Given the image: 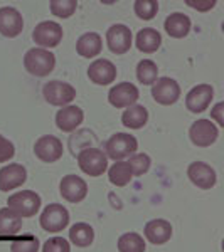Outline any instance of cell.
Here are the masks:
<instances>
[{"label": "cell", "mask_w": 224, "mask_h": 252, "mask_svg": "<svg viewBox=\"0 0 224 252\" xmlns=\"http://www.w3.org/2000/svg\"><path fill=\"white\" fill-rule=\"evenodd\" d=\"M24 66H26L27 72H31L32 76L46 78V76H49L54 71L56 58L47 49L34 47V49H29V51L26 52V56H24Z\"/></svg>", "instance_id": "obj_1"}, {"label": "cell", "mask_w": 224, "mask_h": 252, "mask_svg": "<svg viewBox=\"0 0 224 252\" xmlns=\"http://www.w3.org/2000/svg\"><path fill=\"white\" fill-rule=\"evenodd\" d=\"M137 148H138V141L135 136L130 135V133H116L105 145V150H107L105 155L115 161H120L127 157L135 155Z\"/></svg>", "instance_id": "obj_2"}, {"label": "cell", "mask_w": 224, "mask_h": 252, "mask_svg": "<svg viewBox=\"0 0 224 252\" xmlns=\"http://www.w3.org/2000/svg\"><path fill=\"white\" fill-rule=\"evenodd\" d=\"M78 165L89 177H100L108 170V157L100 148H86L78 153Z\"/></svg>", "instance_id": "obj_3"}, {"label": "cell", "mask_w": 224, "mask_h": 252, "mask_svg": "<svg viewBox=\"0 0 224 252\" xmlns=\"http://www.w3.org/2000/svg\"><path fill=\"white\" fill-rule=\"evenodd\" d=\"M44 99L52 106H68L75 101L76 89L69 83H63V81H49L42 88Z\"/></svg>", "instance_id": "obj_4"}, {"label": "cell", "mask_w": 224, "mask_h": 252, "mask_svg": "<svg viewBox=\"0 0 224 252\" xmlns=\"http://www.w3.org/2000/svg\"><path fill=\"white\" fill-rule=\"evenodd\" d=\"M9 209L14 210L20 217H34L40 209V197L32 190H22L9 197Z\"/></svg>", "instance_id": "obj_5"}, {"label": "cell", "mask_w": 224, "mask_h": 252, "mask_svg": "<svg viewBox=\"0 0 224 252\" xmlns=\"http://www.w3.org/2000/svg\"><path fill=\"white\" fill-rule=\"evenodd\" d=\"M39 223L46 232H61L69 223V212L61 204H49L42 210Z\"/></svg>", "instance_id": "obj_6"}, {"label": "cell", "mask_w": 224, "mask_h": 252, "mask_svg": "<svg viewBox=\"0 0 224 252\" xmlns=\"http://www.w3.org/2000/svg\"><path fill=\"white\" fill-rule=\"evenodd\" d=\"M32 40L39 44L40 49H51L59 46V42L63 40V27L58 22L44 20V22L37 24L36 29L32 31Z\"/></svg>", "instance_id": "obj_7"}, {"label": "cell", "mask_w": 224, "mask_h": 252, "mask_svg": "<svg viewBox=\"0 0 224 252\" xmlns=\"http://www.w3.org/2000/svg\"><path fill=\"white\" fill-rule=\"evenodd\" d=\"M152 97L162 106H170L181 97V86L172 78H158L152 84Z\"/></svg>", "instance_id": "obj_8"}, {"label": "cell", "mask_w": 224, "mask_h": 252, "mask_svg": "<svg viewBox=\"0 0 224 252\" xmlns=\"http://www.w3.org/2000/svg\"><path fill=\"white\" fill-rule=\"evenodd\" d=\"M34 153L44 163H54L58 161L64 153L63 143H61L59 138L52 135H44L40 136L34 145Z\"/></svg>", "instance_id": "obj_9"}, {"label": "cell", "mask_w": 224, "mask_h": 252, "mask_svg": "<svg viewBox=\"0 0 224 252\" xmlns=\"http://www.w3.org/2000/svg\"><path fill=\"white\" fill-rule=\"evenodd\" d=\"M59 192L64 200L71 204H79L88 195V185L78 175H66L59 184Z\"/></svg>", "instance_id": "obj_10"}, {"label": "cell", "mask_w": 224, "mask_h": 252, "mask_svg": "<svg viewBox=\"0 0 224 252\" xmlns=\"http://www.w3.org/2000/svg\"><path fill=\"white\" fill-rule=\"evenodd\" d=\"M218 136H219V131L211 120L194 121L192 126H190V129H189L190 141H192L195 146H201V148L211 146L216 140H218Z\"/></svg>", "instance_id": "obj_11"}, {"label": "cell", "mask_w": 224, "mask_h": 252, "mask_svg": "<svg viewBox=\"0 0 224 252\" xmlns=\"http://www.w3.org/2000/svg\"><path fill=\"white\" fill-rule=\"evenodd\" d=\"M132 31L123 24H115L107 32V44L113 54H125L132 47Z\"/></svg>", "instance_id": "obj_12"}, {"label": "cell", "mask_w": 224, "mask_h": 252, "mask_svg": "<svg viewBox=\"0 0 224 252\" xmlns=\"http://www.w3.org/2000/svg\"><path fill=\"white\" fill-rule=\"evenodd\" d=\"M140 96L135 84L132 83H120L113 86L108 93V101L115 108H128L137 104V99Z\"/></svg>", "instance_id": "obj_13"}, {"label": "cell", "mask_w": 224, "mask_h": 252, "mask_svg": "<svg viewBox=\"0 0 224 252\" xmlns=\"http://www.w3.org/2000/svg\"><path fill=\"white\" fill-rule=\"evenodd\" d=\"M214 97V89L211 84H199L194 86L186 96V106L190 113L206 111Z\"/></svg>", "instance_id": "obj_14"}, {"label": "cell", "mask_w": 224, "mask_h": 252, "mask_svg": "<svg viewBox=\"0 0 224 252\" xmlns=\"http://www.w3.org/2000/svg\"><path fill=\"white\" fill-rule=\"evenodd\" d=\"M187 177H189V180L195 187H199L202 190L213 189L216 185V180H218L214 168L211 165L204 163V161H194V163H190L189 168H187Z\"/></svg>", "instance_id": "obj_15"}, {"label": "cell", "mask_w": 224, "mask_h": 252, "mask_svg": "<svg viewBox=\"0 0 224 252\" xmlns=\"http://www.w3.org/2000/svg\"><path fill=\"white\" fill-rule=\"evenodd\" d=\"M24 29L22 14L14 7H2L0 9V34L3 37H17Z\"/></svg>", "instance_id": "obj_16"}, {"label": "cell", "mask_w": 224, "mask_h": 252, "mask_svg": "<svg viewBox=\"0 0 224 252\" xmlns=\"http://www.w3.org/2000/svg\"><path fill=\"white\" fill-rule=\"evenodd\" d=\"M88 78L98 86L112 84L116 79V66L108 59H96L95 63L89 64Z\"/></svg>", "instance_id": "obj_17"}, {"label": "cell", "mask_w": 224, "mask_h": 252, "mask_svg": "<svg viewBox=\"0 0 224 252\" xmlns=\"http://www.w3.org/2000/svg\"><path fill=\"white\" fill-rule=\"evenodd\" d=\"M27 180V172L22 165L10 163L0 170V192H9L22 187Z\"/></svg>", "instance_id": "obj_18"}, {"label": "cell", "mask_w": 224, "mask_h": 252, "mask_svg": "<svg viewBox=\"0 0 224 252\" xmlns=\"http://www.w3.org/2000/svg\"><path fill=\"white\" fill-rule=\"evenodd\" d=\"M83 120H84L83 109L78 106H73V104H68V106L61 108L58 115H56V126H58L61 131L71 133L83 123Z\"/></svg>", "instance_id": "obj_19"}, {"label": "cell", "mask_w": 224, "mask_h": 252, "mask_svg": "<svg viewBox=\"0 0 224 252\" xmlns=\"http://www.w3.org/2000/svg\"><path fill=\"white\" fill-rule=\"evenodd\" d=\"M145 237L147 241L153 246H162L172 237V225L170 222L164 220V219H153V220L147 222L145 225Z\"/></svg>", "instance_id": "obj_20"}, {"label": "cell", "mask_w": 224, "mask_h": 252, "mask_svg": "<svg viewBox=\"0 0 224 252\" xmlns=\"http://www.w3.org/2000/svg\"><path fill=\"white\" fill-rule=\"evenodd\" d=\"M164 29L170 37L182 39L190 32V19L182 12H174L165 19Z\"/></svg>", "instance_id": "obj_21"}, {"label": "cell", "mask_w": 224, "mask_h": 252, "mask_svg": "<svg viewBox=\"0 0 224 252\" xmlns=\"http://www.w3.org/2000/svg\"><path fill=\"white\" fill-rule=\"evenodd\" d=\"M103 49V40L96 32H86L76 42V52L81 58H96Z\"/></svg>", "instance_id": "obj_22"}, {"label": "cell", "mask_w": 224, "mask_h": 252, "mask_svg": "<svg viewBox=\"0 0 224 252\" xmlns=\"http://www.w3.org/2000/svg\"><path fill=\"white\" fill-rule=\"evenodd\" d=\"M22 229V217L9 207L0 209V237H14Z\"/></svg>", "instance_id": "obj_23"}, {"label": "cell", "mask_w": 224, "mask_h": 252, "mask_svg": "<svg viewBox=\"0 0 224 252\" xmlns=\"http://www.w3.org/2000/svg\"><path fill=\"white\" fill-rule=\"evenodd\" d=\"M135 44L138 47V51L142 52H157L158 47L162 44V35L158 34V31L152 29V27H145V29L138 31L137 37H135Z\"/></svg>", "instance_id": "obj_24"}, {"label": "cell", "mask_w": 224, "mask_h": 252, "mask_svg": "<svg viewBox=\"0 0 224 252\" xmlns=\"http://www.w3.org/2000/svg\"><path fill=\"white\" fill-rule=\"evenodd\" d=\"M149 121V111L142 104H133L125 109V113L121 115V123L130 129H140L144 128Z\"/></svg>", "instance_id": "obj_25"}, {"label": "cell", "mask_w": 224, "mask_h": 252, "mask_svg": "<svg viewBox=\"0 0 224 252\" xmlns=\"http://www.w3.org/2000/svg\"><path fill=\"white\" fill-rule=\"evenodd\" d=\"M69 239L76 247H88L95 241V230L86 222H76L69 229Z\"/></svg>", "instance_id": "obj_26"}, {"label": "cell", "mask_w": 224, "mask_h": 252, "mask_svg": "<svg viewBox=\"0 0 224 252\" xmlns=\"http://www.w3.org/2000/svg\"><path fill=\"white\" fill-rule=\"evenodd\" d=\"M108 178L115 187H125L132 182L133 178V172L132 166L128 165L127 160H120L115 161L108 170Z\"/></svg>", "instance_id": "obj_27"}, {"label": "cell", "mask_w": 224, "mask_h": 252, "mask_svg": "<svg viewBox=\"0 0 224 252\" xmlns=\"http://www.w3.org/2000/svg\"><path fill=\"white\" fill-rule=\"evenodd\" d=\"M137 79L140 81L144 86H152L158 79V67L153 61L144 59L138 63L137 66Z\"/></svg>", "instance_id": "obj_28"}, {"label": "cell", "mask_w": 224, "mask_h": 252, "mask_svg": "<svg viewBox=\"0 0 224 252\" xmlns=\"http://www.w3.org/2000/svg\"><path fill=\"white\" fill-rule=\"evenodd\" d=\"M118 251L120 252H145V241L140 234L127 232L118 239Z\"/></svg>", "instance_id": "obj_29"}, {"label": "cell", "mask_w": 224, "mask_h": 252, "mask_svg": "<svg viewBox=\"0 0 224 252\" xmlns=\"http://www.w3.org/2000/svg\"><path fill=\"white\" fill-rule=\"evenodd\" d=\"M137 17L142 20H152L158 12V2L157 0H137L133 3Z\"/></svg>", "instance_id": "obj_30"}, {"label": "cell", "mask_w": 224, "mask_h": 252, "mask_svg": "<svg viewBox=\"0 0 224 252\" xmlns=\"http://www.w3.org/2000/svg\"><path fill=\"white\" fill-rule=\"evenodd\" d=\"M78 9L76 0H51V12L59 19H68Z\"/></svg>", "instance_id": "obj_31"}, {"label": "cell", "mask_w": 224, "mask_h": 252, "mask_svg": "<svg viewBox=\"0 0 224 252\" xmlns=\"http://www.w3.org/2000/svg\"><path fill=\"white\" fill-rule=\"evenodd\" d=\"M39 251V239L32 234L22 235L10 244V252H37Z\"/></svg>", "instance_id": "obj_32"}, {"label": "cell", "mask_w": 224, "mask_h": 252, "mask_svg": "<svg viewBox=\"0 0 224 252\" xmlns=\"http://www.w3.org/2000/svg\"><path fill=\"white\" fill-rule=\"evenodd\" d=\"M128 165L132 166V172H133V177H142L149 172L150 168V157L145 155V153H138V155H132L130 157Z\"/></svg>", "instance_id": "obj_33"}, {"label": "cell", "mask_w": 224, "mask_h": 252, "mask_svg": "<svg viewBox=\"0 0 224 252\" xmlns=\"http://www.w3.org/2000/svg\"><path fill=\"white\" fill-rule=\"evenodd\" d=\"M69 251H71L69 242L63 237H52L44 242L42 246V252H69Z\"/></svg>", "instance_id": "obj_34"}, {"label": "cell", "mask_w": 224, "mask_h": 252, "mask_svg": "<svg viewBox=\"0 0 224 252\" xmlns=\"http://www.w3.org/2000/svg\"><path fill=\"white\" fill-rule=\"evenodd\" d=\"M14 153H15V148H14V145H12V141H9L7 138H3L0 135V163L12 160Z\"/></svg>", "instance_id": "obj_35"}, {"label": "cell", "mask_w": 224, "mask_h": 252, "mask_svg": "<svg viewBox=\"0 0 224 252\" xmlns=\"http://www.w3.org/2000/svg\"><path fill=\"white\" fill-rule=\"evenodd\" d=\"M187 5L189 7H192V9L195 10H201V12H207V10H211L213 7L216 5V2L214 0H201V2H190V0H187Z\"/></svg>", "instance_id": "obj_36"}, {"label": "cell", "mask_w": 224, "mask_h": 252, "mask_svg": "<svg viewBox=\"0 0 224 252\" xmlns=\"http://www.w3.org/2000/svg\"><path fill=\"white\" fill-rule=\"evenodd\" d=\"M223 108H224V103H218V104H216V108H214V111H213V116L216 118V121H218L219 126H224V116L221 115Z\"/></svg>", "instance_id": "obj_37"}]
</instances>
